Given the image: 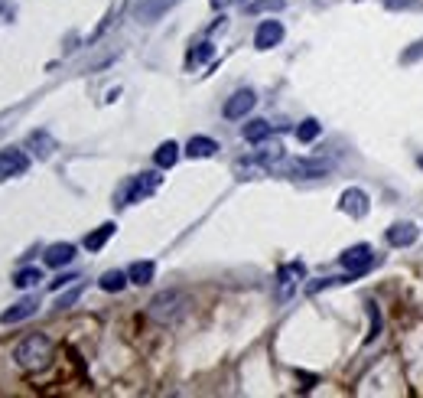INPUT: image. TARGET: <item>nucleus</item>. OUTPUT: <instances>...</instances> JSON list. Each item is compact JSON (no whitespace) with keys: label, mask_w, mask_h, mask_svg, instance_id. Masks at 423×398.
<instances>
[{"label":"nucleus","mask_w":423,"mask_h":398,"mask_svg":"<svg viewBox=\"0 0 423 398\" xmlns=\"http://www.w3.org/2000/svg\"><path fill=\"white\" fill-rule=\"evenodd\" d=\"M13 359L20 369H30V372H40V369L49 366L52 359V340L43 333H33L26 340H20V346L13 350Z\"/></svg>","instance_id":"obj_1"},{"label":"nucleus","mask_w":423,"mask_h":398,"mask_svg":"<svg viewBox=\"0 0 423 398\" xmlns=\"http://www.w3.org/2000/svg\"><path fill=\"white\" fill-rule=\"evenodd\" d=\"M189 294L186 291H163L157 294L150 301V307H147V314H150V320H157V324H176V320L186 317V310H189Z\"/></svg>","instance_id":"obj_2"},{"label":"nucleus","mask_w":423,"mask_h":398,"mask_svg":"<svg viewBox=\"0 0 423 398\" xmlns=\"http://www.w3.org/2000/svg\"><path fill=\"white\" fill-rule=\"evenodd\" d=\"M157 187H160V173H140V177H134V179L128 183V187L120 189L118 206L140 203V199H147L150 193H157Z\"/></svg>","instance_id":"obj_3"},{"label":"nucleus","mask_w":423,"mask_h":398,"mask_svg":"<svg viewBox=\"0 0 423 398\" xmlns=\"http://www.w3.org/2000/svg\"><path fill=\"white\" fill-rule=\"evenodd\" d=\"M280 170L287 173L290 179H316V177H326V173H329V163L326 160H306V157H300V160H287Z\"/></svg>","instance_id":"obj_4"},{"label":"nucleus","mask_w":423,"mask_h":398,"mask_svg":"<svg viewBox=\"0 0 423 398\" xmlns=\"http://www.w3.org/2000/svg\"><path fill=\"white\" fill-rule=\"evenodd\" d=\"M339 261H342V268L349 271L351 277H359L361 271L371 268L375 255H371V245H355V248H345V252L339 255Z\"/></svg>","instance_id":"obj_5"},{"label":"nucleus","mask_w":423,"mask_h":398,"mask_svg":"<svg viewBox=\"0 0 423 398\" xmlns=\"http://www.w3.org/2000/svg\"><path fill=\"white\" fill-rule=\"evenodd\" d=\"M257 105V95L251 89H238L228 101H225V118L228 121H238V118H244V114L251 111V108Z\"/></svg>","instance_id":"obj_6"},{"label":"nucleus","mask_w":423,"mask_h":398,"mask_svg":"<svg viewBox=\"0 0 423 398\" xmlns=\"http://www.w3.org/2000/svg\"><path fill=\"white\" fill-rule=\"evenodd\" d=\"M303 281V265L293 261V265H283L277 275V301H287L290 294L296 291V284Z\"/></svg>","instance_id":"obj_7"},{"label":"nucleus","mask_w":423,"mask_h":398,"mask_svg":"<svg viewBox=\"0 0 423 398\" xmlns=\"http://www.w3.org/2000/svg\"><path fill=\"white\" fill-rule=\"evenodd\" d=\"M36 310H40V297H23V301H16L10 310H4V314H0V324H4V326L23 324V320H30Z\"/></svg>","instance_id":"obj_8"},{"label":"nucleus","mask_w":423,"mask_h":398,"mask_svg":"<svg viewBox=\"0 0 423 398\" xmlns=\"http://www.w3.org/2000/svg\"><path fill=\"white\" fill-rule=\"evenodd\" d=\"M26 167H30V160L23 150H16V147L0 150V177H20V173H26Z\"/></svg>","instance_id":"obj_9"},{"label":"nucleus","mask_w":423,"mask_h":398,"mask_svg":"<svg viewBox=\"0 0 423 398\" xmlns=\"http://www.w3.org/2000/svg\"><path fill=\"white\" fill-rule=\"evenodd\" d=\"M280 40H283V26H280V20H264V23L257 26V33H254V46L257 49H273Z\"/></svg>","instance_id":"obj_10"},{"label":"nucleus","mask_w":423,"mask_h":398,"mask_svg":"<svg viewBox=\"0 0 423 398\" xmlns=\"http://www.w3.org/2000/svg\"><path fill=\"white\" fill-rule=\"evenodd\" d=\"M417 236H420V228H417L414 222H394V226L388 228V245H394V248H407V245L417 242Z\"/></svg>","instance_id":"obj_11"},{"label":"nucleus","mask_w":423,"mask_h":398,"mask_svg":"<svg viewBox=\"0 0 423 398\" xmlns=\"http://www.w3.org/2000/svg\"><path fill=\"white\" fill-rule=\"evenodd\" d=\"M179 0H144L140 7H137V20L140 23H157L163 13H167L169 7H176Z\"/></svg>","instance_id":"obj_12"},{"label":"nucleus","mask_w":423,"mask_h":398,"mask_svg":"<svg viewBox=\"0 0 423 398\" xmlns=\"http://www.w3.org/2000/svg\"><path fill=\"white\" fill-rule=\"evenodd\" d=\"M339 206H342V212H349L351 219H365L368 216V196L361 189H345Z\"/></svg>","instance_id":"obj_13"},{"label":"nucleus","mask_w":423,"mask_h":398,"mask_svg":"<svg viewBox=\"0 0 423 398\" xmlns=\"http://www.w3.org/2000/svg\"><path fill=\"white\" fill-rule=\"evenodd\" d=\"M72 258H75V245H69V242H59V245H49L46 248V265L49 268L72 265Z\"/></svg>","instance_id":"obj_14"},{"label":"nucleus","mask_w":423,"mask_h":398,"mask_svg":"<svg viewBox=\"0 0 423 398\" xmlns=\"http://www.w3.org/2000/svg\"><path fill=\"white\" fill-rule=\"evenodd\" d=\"M153 275H157V265H153V261H134V265H130V271H128L130 284H137V287L150 284Z\"/></svg>","instance_id":"obj_15"},{"label":"nucleus","mask_w":423,"mask_h":398,"mask_svg":"<svg viewBox=\"0 0 423 398\" xmlns=\"http://www.w3.org/2000/svg\"><path fill=\"white\" fill-rule=\"evenodd\" d=\"M30 147H33V154L40 157V160H46V157H52V150H56V140L49 138L46 131H33V134H30Z\"/></svg>","instance_id":"obj_16"},{"label":"nucleus","mask_w":423,"mask_h":398,"mask_svg":"<svg viewBox=\"0 0 423 398\" xmlns=\"http://www.w3.org/2000/svg\"><path fill=\"white\" fill-rule=\"evenodd\" d=\"M114 232H118V226H114V222H104V226H98L91 236H85V248H88V252H98V248H104V242H108Z\"/></svg>","instance_id":"obj_17"},{"label":"nucleus","mask_w":423,"mask_h":398,"mask_svg":"<svg viewBox=\"0 0 423 398\" xmlns=\"http://www.w3.org/2000/svg\"><path fill=\"white\" fill-rule=\"evenodd\" d=\"M153 160H157V167H160V170H169V167L179 160V144H176V140L160 144V147H157V154H153Z\"/></svg>","instance_id":"obj_18"},{"label":"nucleus","mask_w":423,"mask_h":398,"mask_svg":"<svg viewBox=\"0 0 423 398\" xmlns=\"http://www.w3.org/2000/svg\"><path fill=\"white\" fill-rule=\"evenodd\" d=\"M218 150V144L212 138H192L189 144H186V154L192 157V160H199V157H212Z\"/></svg>","instance_id":"obj_19"},{"label":"nucleus","mask_w":423,"mask_h":398,"mask_svg":"<svg viewBox=\"0 0 423 398\" xmlns=\"http://www.w3.org/2000/svg\"><path fill=\"white\" fill-rule=\"evenodd\" d=\"M128 281H130V277L124 275V271H104L101 281H98V287H101V291H108V294H118V291H124V287H128Z\"/></svg>","instance_id":"obj_20"},{"label":"nucleus","mask_w":423,"mask_h":398,"mask_svg":"<svg viewBox=\"0 0 423 398\" xmlns=\"http://www.w3.org/2000/svg\"><path fill=\"white\" fill-rule=\"evenodd\" d=\"M241 134H244V140H251V144H261L264 138H271V124L257 118V121L244 124V131H241Z\"/></svg>","instance_id":"obj_21"},{"label":"nucleus","mask_w":423,"mask_h":398,"mask_svg":"<svg viewBox=\"0 0 423 398\" xmlns=\"http://www.w3.org/2000/svg\"><path fill=\"white\" fill-rule=\"evenodd\" d=\"M320 138V121L316 118H306L300 128H296V140H303V144H310V140Z\"/></svg>","instance_id":"obj_22"},{"label":"nucleus","mask_w":423,"mask_h":398,"mask_svg":"<svg viewBox=\"0 0 423 398\" xmlns=\"http://www.w3.org/2000/svg\"><path fill=\"white\" fill-rule=\"evenodd\" d=\"M36 281H43V271L40 268H23V271H16V277H13L16 287H33Z\"/></svg>","instance_id":"obj_23"},{"label":"nucleus","mask_w":423,"mask_h":398,"mask_svg":"<svg viewBox=\"0 0 423 398\" xmlns=\"http://www.w3.org/2000/svg\"><path fill=\"white\" fill-rule=\"evenodd\" d=\"M205 59H212V43H199V46H196V49H192V52H189V59H186V65H189V69H192V65H202V62H205Z\"/></svg>","instance_id":"obj_24"},{"label":"nucleus","mask_w":423,"mask_h":398,"mask_svg":"<svg viewBox=\"0 0 423 398\" xmlns=\"http://www.w3.org/2000/svg\"><path fill=\"white\" fill-rule=\"evenodd\" d=\"M267 10H273V13L283 10V0H254L251 4V13H267Z\"/></svg>","instance_id":"obj_25"},{"label":"nucleus","mask_w":423,"mask_h":398,"mask_svg":"<svg viewBox=\"0 0 423 398\" xmlns=\"http://www.w3.org/2000/svg\"><path fill=\"white\" fill-rule=\"evenodd\" d=\"M79 297H81V287H72V291H69V294H62V297H59V304H56V307H59V310L72 307V304L79 301Z\"/></svg>","instance_id":"obj_26"},{"label":"nucleus","mask_w":423,"mask_h":398,"mask_svg":"<svg viewBox=\"0 0 423 398\" xmlns=\"http://www.w3.org/2000/svg\"><path fill=\"white\" fill-rule=\"evenodd\" d=\"M378 333H381V317H378V307H371V333L365 336L368 343H375L378 340Z\"/></svg>","instance_id":"obj_27"},{"label":"nucleus","mask_w":423,"mask_h":398,"mask_svg":"<svg viewBox=\"0 0 423 398\" xmlns=\"http://www.w3.org/2000/svg\"><path fill=\"white\" fill-rule=\"evenodd\" d=\"M420 56H423V40H420V43H414V49H407V52L400 56V62H417Z\"/></svg>","instance_id":"obj_28"},{"label":"nucleus","mask_w":423,"mask_h":398,"mask_svg":"<svg viewBox=\"0 0 423 398\" xmlns=\"http://www.w3.org/2000/svg\"><path fill=\"white\" fill-rule=\"evenodd\" d=\"M69 281H79V277H75V275H59L56 281H49V287H52V291H59V287H65Z\"/></svg>","instance_id":"obj_29"},{"label":"nucleus","mask_w":423,"mask_h":398,"mask_svg":"<svg viewBox=\"0 0 423 398\" xmlns=\"http://www.w3.org/2000/svg\"><path fill=\"white\" fill-rule=\"evenodd\" d=\"M388 4H391V7H400V4H404V0H388ZM407 7H414V10H423V4H417V0H407Z\"/></svg>","instance_id":"obj_30"},{"label":"nucleus","mask_w":423,"mask_h":398,"mask_svg":"<svg viewBox=\"0 0 423 398\" xmlns=\"http://www.w3.org/2000/svg\"><path fill=\"white\" fill-rule=\"evenodd\" d=\"M235 4H241V0H212V7L225 10V7H235Z\"/></svg>","instance_id":"obj_31"},{"label":"nucleus","mask_w":423,"mask_h":398,"mask_svg":"<svg viewBox=\"0 0 423 398\" xmlns=\"http://www.w3.org/2000/svg\"><path fill=\"white\" fill-rule=\"evenodd\" d=\"M420 167H423V157H420Z\"/></svg>","instance_id":"obj_32"}]
</instances>
